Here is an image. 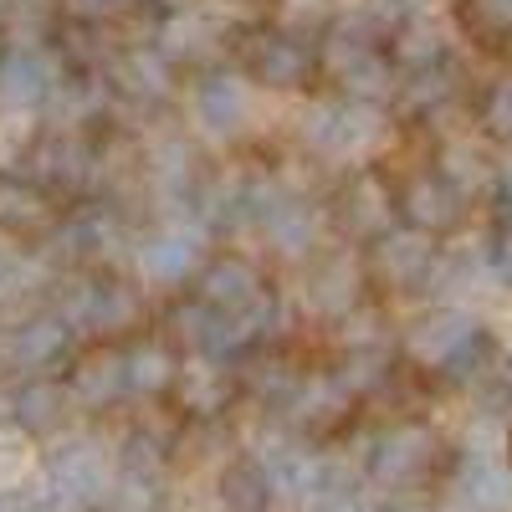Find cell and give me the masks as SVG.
<instances>
[{
    "mask_svg": "<svg viewBox=\"0 0 512 512\" xmlns=\"http://www.w3.org/2000/svg\"><path fill=\"white\" fill-rule=\"evenodd\" d=\"M62 318L98 338V344H113V338H128L139 323H144V297L134 282L123 277H108V272H88L67 282V303H62Z\"/></svg>",
    "mask_w": 512,
    "mask_h": 512,
    "instance_id": "obj_2",
    "label": "cell"
},
{
    "mask_svg": "<svg viewBox=\"0 0 512 512\" xmlns=\"http://www.w3.org/2000/svg\"><path fill=\"white\" fill-rule=\"evenodd\" d=\"M72 333H77V328H72L62 313H36V318H26V323H16V328L6 333L0 359H6L11 374H47V369H57V364L67 359Z\"/></svg>",
    "mask_w": 512,
    "mask_h": 512,
    "instance_id": "obj_14",
    "label": "cell"
},
{
    "mask_svg": "<svg viewBox=\"0 0 512 512\" xmlns=\"http://www.w3.org/2000/svg\"><path fill=\"white\" fill-rule=\"evenodd\" d=\"M482 134L512 144V72H502L482 93Z\"/></svg>",
    "mask_w": 512,
    "mask_h": 512,
    "instance_id": "obj_33",
    "label": "cell"
},
{
    "mask_svg": "<svg viewBox=\"0 0 512 512\" xmlns=\"http://www.w3.org/2000/svg\"><path fill=\"white\" fill-rule=\"evenodd\" d=\"M451 512H512V466L492 456H461L451 466Z\"/></svg>",
    "mask_w": 512,
    "mask_h": 512,
    "instance_id": "obj_17",
    "label": "cell"
},
{
    "mask_svg": "<svg viewBox=\"0 0 512 512\" xmlns=\"http://www.w3.org/2000/svg\"><path fill=\"white\" fill-rule=\"evenodd\" d=\"M154 47L169 57V62H200L221 47V21L200 11V6H185V11H164L159 16V31H154Z\"/></svg>",
    "mask_w": 512,
    "mask_h": 512,
    "instance_id": "obj_23",
    "label": "cell"
},
{
    "mask_svg": "<svg viewBox=\"0 0 512 512\" xmlns=\"http://www.w3.org/2000/svg\"><path fill=\"white\" fill-rule=\"evenodd\" d=\"M0 512H26V502L11 497V492H0Z\"/></svg>",
    "mask_w": 512,
    "mask_h": 512,
    "instance_id": "obj_37",
    "label": "cell"
},
{
    "mask_svg": "<svg viewBox=\"0 0 512 512\" xmlns=\"http://www.w3.org/2000/svg\"><path fill=\"white\" fill-rule=\"evenodd\" d=\"M67 405H72V390L67 379H47V374H31L21 390H11V405H6V420L16 425L21 436H52L57 425L67 420Z\"/></svg>",
    "mask_w": 512,
    "mask_h": 512,
    "instance_id": "obj_20",
    "label": "cell"
},
{
    "mask_svg": "<svg viewBox=\"0 0 512 512\" xmlns=\"http://www.w3.org/2000/svg\"><path fill=\"white\" fill-rule=\"evenodd\" d=\"M415 16H436V0H364V21L379 36H390L395 26H405Z\"/></svg>",
    "mask_w": 512,
    "mask_h": 512,
    "instance_id": "obj_34",
    "label": "cell"
},
{
    "mask_svg": "<svg viewBox=\"0 0 512 512\" xmlns=\"http://www.w3.org/2000/svg\"><path fill=\"white\" fill-rule=\"evenodd\" d=\"M359 400L344 390V384H338L333 374H303V384H297V395L282 405L287 410V420L292 425H303V431H323V425H338L349 410H354Z\"/></svg>",
    "mask_w": 512,
    "mask_h": 512,
    "instance_id": "obj_24",
    "label": "cell"
},
{
    "mask_svg": "<svg viewBox=\"0 0 512 512\" xmlns=\"http://www.w3.org/2000/svg\"><path fill=\"white\" fill-rule=\"evenodd\" d=\"M241 384H246L251 395H262L267 405H277V410H282V405L297 395V384H303V374H297L287 359H277V354H272V359H256V364L246 369V379H241Z\"/></svg>",
    "mask_w": 512,
    "mask_h": 512,
    "instance_id": "obj_32",
    "label": "cell"
},
{
    "mask_svg": "<svg viewBox=\"0 0 512 512\" xmlns=\"http://www.w3.org/2000/svg\"><path fill=\"white\" fill-rule=\"evenodd\" d=\"M62 77V57L41 41H6L0 47V113H41Z\"/></svg>",
    "mask_w": 512,
    "mask_h": 512,
    "instance_id": "obj_8",
    "label": "cell"
},
{
    "mask_svg": "<svg viewBox=\"0 0 512 512\" xmlns=\"http://www.w3.org/2000/svg\"><path fill=\"white\" fill-rule=\"evenodd\" d=\"M195 123L205 128V134L216 139H236L246 118H251V93H246V77L241 72H226V67H210L200 82H195Z\"/></svg>",
    "mask_w": 512,
    "mask_h": 512,
    "instance_id": "obj_15",
    "label": "cell"
},
{
    "mask_svg": "<svg viewBox=\"0 0 512 512\" xmlns=\"http://www.w3.org/2000/svg\"><path fill=\"white\" fill-rule=\"evenodd\" d=\"M441 456V441L431 425L420 420H400L390 431H379L369 446V477L379 487H415L420 477H431V466Z\"/></svg>",
    "mask_w": 512,
    "mask_h": 512,
    "instance_id": "obj_9",
    "label": "cell"
},
{
    "mask_svg": "<svg viewBox=\"0 0 512 512\" xmlns=\"http://www.w3.org/2000/svg\"><path fill=\"white\" fill-rule=\"evenodd\" d=\"M26 169L57 200L62 195H88L98 185V149L88 139V128H47V134L31 144Z\"/></svg>",
    "mask_w": 512,
    "mask_h": 512,
    "instance_id": "obj_7",
    "label": "cell"
},
{
    "mask_svg": "<svg viewBox=\"0 0 512 512\" xmlns=\"http://www.w3.org/2000/svg\"><path fill=\"white\" fill-rule=\"evenodd\" d=\"M390 512H431V507H420V502H400V507H390Z\"/></svg>",
    "mask_w": 512,
    "mask_h": 512,
    "instance_id": "obj_38",
    "label": "cell"
},
{
    "mask_svg": "<svg viewBox=\"0 0 512 512\" xmlns=\"http://www.w3.org/2000/svg\"><path fill=\"white\" fill-rule=\"evenodd\" d=\"M436 169H441V175H446L466 200H472L477 190H487V185H497V169L487 164V154H482L477 144H446Z\"/></svg>",
    "mask_w": 512,
    "mask_h": 512,
    "instance_id": "obj_31",
    "label": "cell"
},
{
    "mask_svg": "<svg viewBox=\"0 0 512 512\" xmlns=\"http://www.w3.org/2000/svg\"><path fill=\"white\" fill-rule=\"evenodd\" d=\"M405 354L451 384H472L492 364V333L466 308H431L405 328Z\"/></svg>",
    "mask_w": 512,
    "mask_h": 512,
    "instance_id": "obj_1",
    "label": "cell"
},
{
    "mask_svg": "<svg viewBox=\"0 0 512 512\" xmlns=\"http://www.w3.org/2000/svg\"><path fill=\"white\" fill-rule=\"evenodd\" d=\"M384 134V108L379 103H359V98H323L308 108L303 118V144L323 159H364Z\"/></svg>",
    "mask_w": 512,
    "mask_h": 512,
    "instance_id": "obj_4",
    "label": "cell"
},
{
    "mask_svg": "<svg viewBox=\"0 0 512 512\" xmlns=\"http://www.w3.org/2000/svg\"><path fill=\"white\" fill-rule=\"evenodd\" d=\"M103 82L113 98H128L139 108H154L164 103L169 93H175V62H169L154 41H128V47H118L103 67Z\"/></svg>",
    "mask_w": 512,
    "mask_h": 512,
    "instance_id": "obj_11",
    "label": "cell"
},
{
    "mask_svg": "<svg viewBox=\"0 0 512 512\" xmlns=\"http://www.w3.org/2000/svg\"><path fill=\"white\" fill-rule=\"evenodd\" d=\"M113 456L77 436V441H62L52 456H47V487H41V497H47L52 512H98L108 497H113Z\"/></svg>",
    "mask_w": 512,
    "mask_h": 512,
    "instance_id": "obj_3",
    "label": "cell"
},
{
    "mask_svg": "<svg viewBox=\"0 0 512 512\" xmlns=\"http://www.w3.org/2000/svg\"><path fill=\"white\" fill-rule=\"evenodd\" d=\"M256 461H262V472H267V482H272V492L277 497H287V502H297L303 497V487L313 482V472H318V456L297 441L292 431H267L262 441H256V451H251Z\"/></svg>",
    "mask_w": 512,
    "mask_h": 512,
    "instance_id": "obj_22",
    "label": "cell"
},
{
    "mask_svg": "<svg viewBox=\"0 0 512 512\" xmlns=\"http://www.w3.org/2000/svg\"><path fill=\"white\" fill-rule=\"evenodd\" d=\"M195 297L216 313H256L272 297L267 277L246 256H210L195 272Z\"/></svg>",
    "mask_w": 512,
    "mask_h": 512,
    "instance_id": "obj_13",
    "label": "cell"
},
{
    "mask_svg": "<svg viewBox=\"0 0 512 512\" xmlns=\"http://www.w3.org/2000/svg\"><path fill=\"white\" fill-rule=\"evenodd\" d=\"M308 303L323 318H344L364 303V262L349 251L323 256V262L308 272Z\"/></svg>",
    "mask_w": 512,
    "mask_h": 512,
    "instance_id": "obj_21",
    "label": "cell"
},
{
    "mask_svg": "<svg viewBox=\"0 0 512 512\" xmlns=\"http://www.w3.org/2000/svg\"><path fill=\"white\" fill-rule=\"evenodd\" d=\"M241 67L256 88L267 93H297L318 77V47L303 41L297 31H282V26H262L241 41Z\"/></svg>",
    "mask_w": 512,
    "mask_h": 512,
    "instance_id": "obj_5",
    "label": "cell"
},
{
    "mask_svg": "<svg viewBox=\"0 0 512 512\" xmlns=\"http://www.w3.org/2000/svg\"><path fill=\"white\" fill-rule=\"evenodd\" d=\"M487 267L497 272V282L512 292V210L492 226V241H487Z\"/></svg>",
    "mask_w": 512,
    "mask_h": 512,
    "instance_id": "obj_35",
    "label": "cell"
},
{
    "mask_svg": "<svg viewBox=\"0 0 512 512\" xmlns=\"http://www.w3.org/2000/svg\"><path fill=\"white\" fill-rule=\"evenodd\" d=\"M338 226H344L354 241H374L384 236L395 221H400V210H395V190L384 185L374 169H359V175L338 190Z\"/></svg>",
    "mask_w": 512,
    "mask_h": 512,
    "instance_id": "obj_18",
    "label": "cell"
},
{
    "mask_svg": "<svg viewBox=\"0 0 512 512\" xmlns=\"http://www.w3.org/2000/svg\"><path fill=\"white\" fill-rule=\"evenodd\" d=\"M395 210H400L405 226H415L425 236H446L466 216V195L441 175V169H415V175L395 190Z\"/></svg>",
    "mask_w": 512,
    "mask_h": 512,
    "instance_id": "obj_12",
    "label": "cell"
},
{
    "mask_svg": "<svg viewBox=\"0 0 512 512\" xmlns=\"http://www.w3.org/2000/svg\"><path fill=\"white\" fill-rule=\"evenodd\" d=\"M272 502H277V492H272V482H267L256 456H241L221 472V507L226 512H267Z\"/></svg>",
    "mask_w": 512,
    "mask_h": 512,
    "instance_id": "obj_29",
    "label": "cell"
},
{
    "mask_svg": "<svg viewBox=\"0 0 512 512\" xmlns=\"http://www.w3.org/2000/svg\"><path fill=\"white\" fill-rule=\"evenodd\" d=\"M497 195H502V205L512 210V159H507V164L497 169Z\"/></svg>",
    "mask_w": 512,
    "mask_h": 512,
    "instance_id": "obj_36",
    "label": "cell"
},
{
    "mask_svg": "<svg viewBox=\"0 0 512 512\" xmlns=\"http://www.w3.org/2000/svg\"><path fill=\"white\" fill-rule=\"evenodd\" d=\"M67 390L77 405L103 410L118 405L128 395V374H123V349L118 344H93L88 354H77V364L67 369Z\"/></svg>",
    "mask_w": 512,
    "mask_h": 512,
    "instance_id": "obj_19",
    "label": "cell"
},
{
    "mask_svg": "<svg viewBox=\"0 0 512 512\" xmlns=\"http://www.w3.org/2000/svg\"><path fill=\"white\" fill-rule=\"evenodd\" d=\"M123 374H128V395H169L180 379V354L164 344V338H139V344L123 349Z\"/></svg>",
    "mask_w": 512,
    "mask_h": 512,
    "instance_id": "obj_26",
    "label": "cell"
},
{
    "mask_svg": "<svg viewBox=\"0 0 512 512\" xmlns=\"http://www.w3.org/2000/svg\"><path fill=\"white\" fill-rule=\"evenodd\" d=\"M451 93H456V77H451L446 62H436V67H420V72H400L395 103H400L410 118H431V113H441V108L451 103Z\"/></svg>",
    "mask_w": 512,
    "mask_h": 512,
    "instance_id": "obj_30",
    "label": "cell"
},
{
    "mask_svg": "<svg viewBox=\"0 0 512 512\" xmlns=\"http://www.w3.org/2000/svg\"><path fill=\"white\" fill-rule=\"evenodd\" d=\"M436 236H425L405 221H395L384 236L369 241V256H364V272L384 287V292H420L425 282L436 277Z\"/></svg>",
    "mask_w": 512,
    "mask_h": 512,
    "instance_id": "obj_6",
    "label": "cell"
},
{
    "mask_svg": "<svg viewBox=\"0 0 512 512\" xmlns=\"http://www.w3.org/2000/svg\"><path fill=\"white\" fill-rule=\"evenodd\" d=\"M384 52H390V62L400 72H420V67L446 62L451 41H446V26L436 16H415V21H405V26H395L390 36H384Z\"/></svg>",
    "mask_w": 512,
    "mask_h": 512,
    "instance_id": "obj_28",
    "label": "cell"
},
{
    "mask_svg": "<svg viewBox=\"0 0 512 512\" xmlns=\"http://www.w3.org/2000/svg\"><path fill=\"white\" fill-rule=\"evenodd\" d=\"M134 256H139L144 282L180 287V282H195V272L205 262V246H200V231L195 226H164V231L144 236Z\"/></svg>",
    "mask_w": 512,
    "mask_h": 512,
    "instance_id": "obj_16",
    "label": "cell"
},
{
    "mask_svg": "<svg viewBox=\"0 0 512 512\" xmlns=\"http://www.w3.org/2000/svg\"><path fill=\"white\" fill-rule=\"evenodd\" d=\"M62 226V200L31 169H0V236L41 241Z\"/></svg>",
    "mask_w": 512,
    "mask_h": 512,
    "instance_id": "obj_10",
    "label": "cell"
},
{
    "mask_svg": "<svg viewBox=\"0 0 512 512\" xmlns=\"http://www.w3.org/2000/svg\"><path fill=\"white\" fill-rule=\"evenodd\" d=\"M292 507L297 512H374L369 497H364L359 472H349V466H338V461H318L313 482L303 487V497H297Z\"/></svg>",
    "mask_w": 512,
    "mask_h": 512,
    "instance_id": "obj_27",
    "label": "cell"
},
{
    "mask_svg": "<svg viewBox=\"0 0 512 512\" xmlns=\"http://www.w3.org/2000/svg\"><path fill=\"white\" fill-rule=\"evenodd\" d=\"M502 384H507V390H512V354L502 359Z\"/></svg>",
    "mask_w": 512,
    "mask_h": 512,
    "instance_id": "obj_39",
    "label": "cell"
},
{
    "mask_svg": "<svg viewBox=\"0 0 512 512\" xmlns=\"http://www.w3.org/2000/svg\"><path fill=\"white\" fill-rule=\"evenodd\" d=\"M175 395H180V410H185V415L216 420V415L231 405V395H236V379H226V364L195 354V364H180Z\"/></svg>",
    "mask_w": 512,
    "mask_h": 512,
    "instance_id": "obj_25",
    "label": "cell"
}]
</instances>
